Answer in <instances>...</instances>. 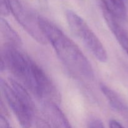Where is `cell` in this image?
I'll return each instance as SVG.
<instances>
[{
	"label": "cell",
	"mask_w": 128,
	"mask_h": 128,
	"mask_svg": "<svg viewBox=\"0 0 128 128\" xmlns=\"http://www.w3.org/2000/svg\"><path fill=\"white\" fill-rule=\"evenodd\" d=\"M8 68L38 98L58 103L60 95L42 68L17 47L6 43L1 50V70Z\"/></svg>",
	"instance_id": "1"
},
{
	"label": "cell",
	"mask_w": 128,
	"mask_h": 128,
	"mask_svg": "<svg viewBox=\"0 0 128 128\" xmlns=\"http://www.w3.org/2000/svg\"><path fill=\"white\" fill-rule=\"evenodd\" d=\"M40 27L62 64L77 77L92 80L94 72L91 63L78 46L56 25L42 16H38Z\"/></svg>",
	"instance_id": "2"
},
{
	"label": "cell",
	"mask_w": 128,
	"mask_h": 128,
	"mask_svg": "<svg viewBox=\"0 0 128 128\" xmlns=\"http://www.w3.org/2000/svg\"><path fill=\"white\" fill-rule=\"evenodd\" d=\"M1 88L21 128H31L33 122L34 103L28 92L12 79L10 80V84L1 79Z\"/></svg>",
	"instance_id": "3"
},
{
	"label": "cell",
	"mask_w": 128,
	"mask_h": 128,
	"mask_svg": "<svg viewBox=\"0 0 128 128\" xmlns=\"http://www.w3.org/2000/svg\"><path fill=\"white\" fill-rule=\"evenodd\" d=\"M66 18L72 33L82 41L97 60L100 62H106L108 59L106 49L86 21L76 12L71 10L66 11Z\"/></svg>",
	"instance_id": "4"
},
{
	"label": "cell",
	"mask_w": 128,
	"mask_h": 128,
	"mask_svg": "<svg viewBox=\"0 0 128 128\" xmlns=\"http://www.w3.org/2000/svg\"><path fill=\"white\" fill-rule=\"evenodd\" d=\"M6 1L10 13L13 15L16 21L28 34L39 43L42 44L47 43V40L38 24V18H35L26 10L20 0H6Z\"/></svg>",
	"instance_id": "5"
},
{
	"label": "cell",
	"mask_w": 128,
	"mask_h": 128,
	"mask_svg": "<svg viewBox=\"0 0 128 128\" xmlns=\"http://www.w3.org/2000/svg\"><path fill=\"white\" fill-rule=\"evenodd\" d=\"M128 0H101L102 12L108 14L120 22L127 20Z\"/></svg>",
	"instance_id": "6"
},
{
	"label": "cell",
	"mask_w": 128,
	"mask_h": 128,
	"mask_svg": "<svg viewBox=\"0 0 128 128\" xmlns=\"http://www.w3.org/2000/svg\"><path fill=\"white\" fill-rule=\"evenodd\" d=\"M102 13L105 21L110 30L116 38V40L121 48L128 55V33L127 31L121 26L120 24L121 22L109 15L108 14L105 12Z\"/></svg>",
	"instance_id": "7"
},
{
	"label": "cell",
	"mask_w": 128,
	"mask_h": 128,
	"mask_svg": "<svg viewBox=\"0 0 128 128\" xmlns=\"http://www.w3.org/2000/svg\"><path fill=\"white\" fill-rule=\"evenodd\" d=\"M45 110L54 128H72L64 114L56 103L45 102Z\"/></svg>",
	"instance_id": "8"
},
{
	"label": "cell",
	"mask_w": 128,
	"mask_h": 128,
	"mask_svg": "<svg viewBox=\"0 0 128 128\" xmlns=\"http://www.w3.org/2000/svg\"><path fill=\"white\" fill-rule=\"evenodd\" d=\"M100 88L102 94L114 110L119 113L128 115V106L116 91L104 84H101Z\"/></svg>",
	"instance_id": "9"
},
{
	"label": "cell",
	"mask_w": 128,
	"mask_h": 128,
	"mask_svg": "<svg viewBox=\"0 0 128 128\" xmlns=\"http://www.w3.org/2000/svg\"><path fill=\"white\" fill-rule=\"evenodd\" d=\"M1 31L2 35L7 41L6 43L20 47L21 44V39L14 30L4 18H1Z\"/></svg>",
	"instance_id": "10"
},
{
	"label": "cell",
	"mask_w": 128,
	"mask_h": 128,
	"mask_svg": "<svg viewBox=\"0 0 128 128\" xmlns=\"http://www.w3.org/2000/svg\"><path fill=\"white\" fill-rule=\"evenodd\" d=\"M88 128H104V126L100 119L92 118L89 121Z\"/></svg>",
	"instance_id": "11"
},
{
	"label": "cell",
	"mask_w": 128,
	"mask_h": 128,
	"mask_svg": "<svg viewBox=\"0 0 128 128\" xmlns=\"http://www.w3.org/2000/svg\"><path fill=\"white\" fill-rule=\"evenodd\" d=\"M0 11L1 16H6L10 14V8L6 0H0Z\"/></svg>",
	"instance_id": "12"
},
{
	"label": "cell",
	"mask_w": 128,
	"mask_h": 128,
	"mask_svg": "<svg viewBox=\"0 0 128 128\" xmlns=\"http://www.w3.org/2000/svg\"><path fill=\"white\" fill-rule=\"evenodd\" d=\"M36 128H51L50 124L42 119L36 120Z\"/></svg>",
	"instance_id": "13"
},
{
	"label": "cell",
	"mask_w": 128,
	"mask_h": 128,
	"mask_svg": "<svg viewBox=\"0 0 128 128\" xmlns=\"http://www.w3.org/2000/svg\"><path fill=\"white\" fill-rule=\"evenodd\" d=\"M0 128H12L6 120V118L2 115H1L0 118Z\"/></svg>",
	"instance_id": "14"
},
{
	"label": "cell",
	"mask_w": 128,
	"mask_h": 128,
	"mask_svg": "<svg viewBox=\"0 0 128 128\" xmlns=\"http://www.w3.org/2000/svg\"><path fill=\"white\" fill-rule=\"evenodd\" d=\"M110 128H124L118 121L112 120L110 121Z\"/></svg>",
	"instance_id": "15"
},
{
	"label": "cell",
	"mask_w": 128,
	"mask_h": 128,
	"mask_svg": "<svg viewBox=\"0 0 128 128\" xmlns=\"http://www.w3.org/2000/svg\"><path fill=\"white\" fill-rule=\"evenodd\" d=\"M40 1H44L45 0H40Z\"/></svg>",
	"instance_id": "16"
}]
</instances>
